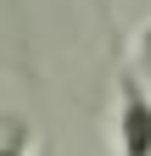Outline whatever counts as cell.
Segmentation results:
<instances>
[{"label":"cell","mask_w":151,"mask_h":156,"mask_svg":"<svg viewBox=\"0 0 151 156\" xmlns=\"http://www.w3.org/2000/svg\"><path fill=\"white\" fill-rule=\"evenodd\" d=\"M112 145L118 156H151V89H145V73L134 67V56L118 62L112 73Z\"/></svg>","instance_id":"6da1fadb"},{"label":"cell","mask_w":151,"mask_h":156,"mask_svg":"<svg viewBox=\"0 0 151 156\" xmlns=\"http://www.w3.org/2000/svg\"><path fill=\"white\" fill-rule=\"evenodd\" d=\"M0 156H34V123L23 112H0Z\"/></svg>","instance_id":"7a4b0ae2"},{"label":"cell","mask_w":151,"mask_h":156,"mask_svg":"<svg viewBox=\"0 0 151 156\" xmlns=\"http://www.w3.org/2000/svg\"><path fill=\"white\" fill-rule=\"evenodd\" d=\"M134 67L151 78V23H145V28H140V39H134Z\"/></svg>","instance_id":"3957f363"}]
</instances>
